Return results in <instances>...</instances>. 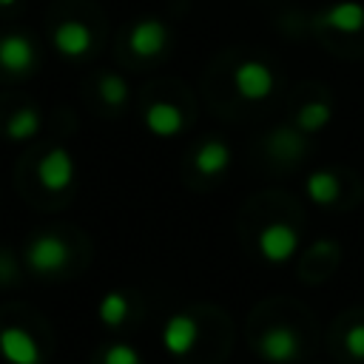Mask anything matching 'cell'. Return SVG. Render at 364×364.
Returning <instances> with one entry per match:
<instances>
[{
    "instance_id": "1",
    "label": "cell",
    "mask_w": 364,
    "mask_h": 364,
    "mask_svg": "<svg viewBox=\"0 0 364 364\" xmlns=\"http://www.w3.org/2000/svg\"><path fill=\"white\" fill-rule=\"evenodd\" d=\"M68 259H71V247L57 233H40L26 247V264L34 273H40V276H48V273L63 270L68 264Z\"/></svg>"
},
{
    "instance_id": "2",
    "label": "cell",
    "mask_w": 364,
    "mask_h": 364,
    "mask_svg": "<svg viewBox=\"0 0 364 364\" xmlns=\"http://www.w3.org/2000/svg\"><path fill=\"white\" fill-rule=\"evenodd\" d=\"M256 353L267 361V364H290L299 358L301 353V338L290 324H270L259 341H256Z\"/></svg>"
},
{
    "instance_id": "3",
    "label": "cell",
    "mask_w": 364,
    "mask_h": 364,
    "mask_svg": "<svg viewBox=\"0 0 364 364\" xmlns=\"http://www.w3.org/2000/svg\"><path fill=\"white\" fill-rule=\"evenodd\" d=\"M256 247H259L264 262L284 264V262L293 259V253L299 247V230L287 222H270V225L262 228V233L256 239Z\"/></svg>"
},
{
    "instance_id": "4",
    "label": "cell",
    "mask_w": 364,
    "mask_h": 364,
    "mask_svg": "<svg viewBox=\"0 0 364 364\" xmlns=\"http://www.w3.org/2000/svg\"><path fill=\"white\" fill-rule=\"evenodd\" d=\"M273 85H276L273 71L262 60H245L233 68V88L242 100H250V102L267 100L273 94Z\"/></svg>"
},
{
    "instance_id": "5",
    "label": "cell",
    "mask_w": 364,
    "mask_h": 364,
    "mask_svg": "<svg viewBox=\"0 0 364 364\" xmlns=\"http://www.w3.org/2000/svg\"><path fill=\"white\" fill-rule=\"evenodd\" d=\"M74 176H77L74 156L65 148H60V145L51 148V151H46L40 156V162H37V182L46 191H51V193H60V191L71 188Z\"/></svg>"
},
{
    "instance_id": "6",
    "label": "cell",
    "mask_w": 364,
    "mask_h": 364,
    "mask_svg": "<svg viewBox=\"0 0 364 364\" xmlns=\"http://www.w3.org/2000/svg\"><path fill=\"white\" fill-rule=\"evenodd\" d=\"M0 358L6 364H40L43 353L37 338L20 327V324H9L0 330Z\"/></svg>"
},
{
    "instance_id": "7",
    "label": "cell",
    "mask_w": 364,
    "mask_h": 364,
    "mask_svg": "<svg viewBox=\"0 0 364 364\" xmlns=\"http://www.w3.org/2000/svg\"><path fill=\"white\" fill-rule=\"evenodd\" d=\"M51 43H54V48H57L63 57L80 60V57H85V54L91 51L94 34H91V28H88L82 20H63V23L54 28Z\"/></svg>"
},
{
    "instance_id": "8",
    "label": "cell",
    "mask_w": 364,
    "mask_h": 364,
    "mask_svg": "<svg viewBox=\"0 0 364 364\" xmlns=\"http://www.w3.org/2000/svg\"><path fill=\"white\" fill-rule=\"evenodd\" d=\"M168 46V26L162 20H139L128 34V48L136 57H159Z\"/></svg>"
},
{
    "instance_id": "9",
    "label": "cell",
    "mask_w": 364,
    "mask_h": 364,
    "mask_svg": "<svg viewBox=\"0 0 364 364\" xmlns=\"http://www.w3.org/2000/svg\"><path fill=\"white\" fill-rule=\"evenodd\" d=\"M199 341V324L193 316H185V313H176L165 321L162 327V344L171 355H185L196 347Z\"/></svg>"
},
{
    "instance_id": "10",
    "label": "cell",
    "mask_w": 364,
    "mask_h": 364,
    "mask_svg": "<svg viewBox=\"0 0 364 364\" xmlns=\"http://www.w3.org/2000/svg\"><path fill=\"white\" fill-rule=\"evenodd\" d=\"M0 68L9 74H28L34 68V46L26 34L0 37Z\"/></svg>"
},
{
    "instance_id": "11",
    "label": "cell",
    "mask_w": 364,
    "mask_h": 364,
    "mask_svg": "<svg viewBox=\"0 0 364 364\" xmlns=\"http://www.w3.org/2000/svg\"><path fill=\"white\" fill-rule=\"evenodd\" d=\"M318 23L324 28L341 31V34H358L364 28V6L358 0H341L321 11Z\"/></svg>"
},
{
    "instance_id": "12",
    "label": "cell",
    "mask_w": 364,
    "mask_h": 364,
    "mask_svg": "<svg viewBox=\"0 0 364 364\" xmlns=\"http://www.w3.org/2000/svg\"><path fill=\"white\" fill-rule=\"evenodd\" d=\"M145 128L154 136L168 139V136H176L185 128V117L173 102H151L145 108Z\"/></svg>"
},
{
    "instance_id": "13",
    "label": "cell",
    "mask_w": 364,
    "mask_h": 364,
    "mask_svg": "<svg viewBox=\"0 0 364 364\" xmlns=\"http://www.w3.org/2000/svg\"><path fill=\"white\" fill-rule=\"evenodd\" d=\"M233 154H230V145L222 142V139H205L196 154H193V168L202 173V176H219L228 171Z\"/></svg>"
},
{
    "instance_id": "14",
    "label": "cell",
    "mask_w": 364,
    "mask_h": 364,
    "mask_svg": "<svg viewBox=\"0 0 364 364\" xmlns=\"http://www.w3.org/2000/svg\"><path fill=\"white\" fill-rule=\"evenodd\" d=\"M267 151H270V156L284 159V162L299 159V156L304 154V136H301L299 128L282 125V128H276V131L267 136Z\"/></svg>"
},
{
    "instance_id": "15",
    "label": "cell",
    "mask_w": 364,
    "mask_h": 364,
    "mask_svg": "<svg viewBox=\"0 0 364 364\" xmlns=\"http://www.w3.org/2000/svg\"><path fill=\"white\" fill-rule=\"evenodd\" d=\"M304 193L313 205H333L341 196V182L333 171H313L304 182Z\"/></svg>"
},
{
    "instance_id": "16",
    "label": "cell",
    "mask_w": 364,
    "mask_h": 364,
    "mask_svg": "<svg viewBox=\"0 0 364 364\" xmlns=\"http://www.w3.org/2000/svg\"><path fill=\"white\" fill-rule=\"evenodd\" d=\"M40 128H43V117H40V111L31 108V105H23V108H17V111L6 119V128H3V131H6L9 139H14V142H26V139L37 136Z\"/></svg>"
},
{
    "instance_id": "17",
    "label": "cell",
    "mask_w": 364,
    "mask_h": 364,
    "mask_svg": "<svg viewBox=\"0 0 364 364\" xmlns=\"http://www.w3.org/2000/svg\"><path fill=\"white\" fill-rule=\"evenodd\" d=\"M330 119H333V108H330L327 102L313 100V102H304V105L299 108V114H296V128H299L301 134H316V131H324V128L330 125Z\"/></svg>"
},
{
    "instance_id": "18",
    "label": "cell",
    "mask_w": 364,
    "mask_h": 364,
    "mask_svg": "<svg viewBox=\"0 0 364 364\" xmlns=\"http://www.w3.org/2000/svg\"><path fill=\"white\" fill-rule=\"evenodd\" d=\"M128 310H131L128 299H125L122 293L111 290V293H105V296L100 299L97 316H100V321H102V324H108V327H119V324L128 318Z\"/></svg>"
},
{
    "instance_id": "19",
    "label": "cell",
    "mask_w": 364,
    "mask_h": 364,
    "mask_svg": "<svg viewBox=\"0 0 364 364\" xmlns=\"http://www.w3.org/2000/svg\"><path fill=\"white\" fill-rule=\"evenodd\" d=\"M97 91H100L102 102H108L111 108L125 105V102H128V94H131V88H128L125 77H119V74H114V71H105V74L100 77Z\"/></svg>"
},
{
    "instance_id": "20",
    "label": "cell",
    "mask_w": 364,
    "mask_h": 364,
    "mask_svg": "<svg viewBox=\"0 0 364 364\" xmlns=\"http://www.w3.org/2000/svg\"><path fill=\"white\" fill-rule=\"evenodd\" d=\"M102 364H142V358H139L136 347H131L125 341H114L111 347H105Z\"/></svg>"
},
{
    "instance_id": "21",
    "label": "cell",
    "mask_w": 364,
    "mask_h": 364,
    "mask_svg": "<svg viewBox=\"0 0 364 364\" xmlns=\"http://www.w3.org/2000/svg\"><path fill=\"white\" fill-rule=\"evenodd\" d=\"M344 347L353 358L364 361V324H353L347 333H344Z\"/></svg>"
},
{
    "instance_id": "22",
    "label": "cell",
    "mask_w": 364,
    "mask_h": 364,
    "mask_svg": "<svg viewBox=\"0 0 364 364\" xmlns=\"http://www.w3.org/2000/svg\"><path fill=\"white\" fill-rule=\"evenodd\" d=\"M17 0H0V9H9V6H14Z\"/></svg>"
}]
</instances>
